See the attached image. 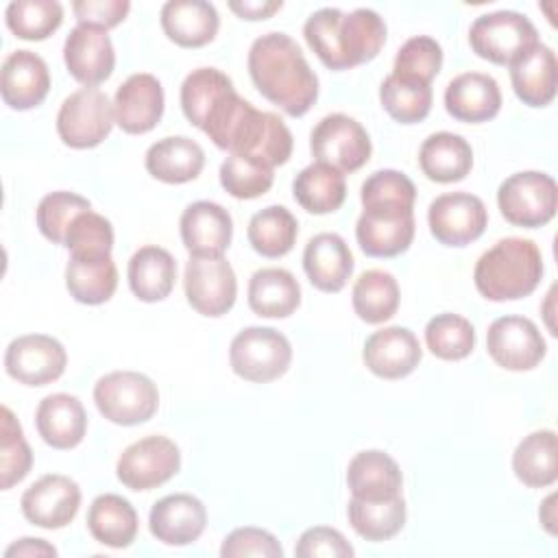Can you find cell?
<instances>
[{
  "label": "cell",
  "instance_id": "f907efd6",
  "mask_svg": "<svg viewBox=\"0 0 558 558\" xmlns=\"http://www.w3.org/2000/svg\"><path fill=\"white\" fill-rule=\"evenodd\" d=\"M63 246L70 251V255H111L113 227L105 216L87 209L72 220Z\"/></svg>",
  "mask_w": 558,
  "mask_h": 558
},
{
  "label": "cell",
  "instance_id": "d6a6232c",
  "mask_svg": "<svg viewBox=\"0 0 558 558\" xmlns=\"http://www.w3.org/2000/svg\"><path fill=\"white\" fill-rule=\"evenodd\" d=\"M137 512L129 499L116 493L98 495L87 510L89 534L113 549L129 547L137 536Z\"/></svg>",
  "mask_w": 558,
  "mask_h": 558
},
{
  "label": "cell",
  "instance_id": "83f0119b",
  "mask_svg": "<svg viewBox=\"0 0 558 558\" xmlns=\"http://www.w3.org/2000/svg\"><path fill=\"white\" fill-rule=\"evenodd\" d=\"M347 486L351 497L379 501L401 495L403 475L395 458L379 449H366L353 456L347 466Z\"/></svg>",
  "mask_w": 558,
  "mask_h": 558
},
{
  "label": "cell",
  "instance_id": "b9f144b4",
  "mask_svg": "<svg viewBox=\"0 0 558 558\" xmlns=\"http://www.w3.org/2000/svg\"><path fill=\"white\" fill-rule=\"evenodd\" d=\"M432 85L388 74L379 87V100L386 113L401 124L423 122L432 111Z\"/></svg>",
  "mask_w": 558,
  "mask_h": 558
},
{
  "label": "cell",
  "instance_id": "6f0895ef",
  "mask_svg": "<svg viewBox=\"0 0 558 558\" xmlns=\"http://www.w3.org/2000/svg\"><path fill=\"white\" fill-rule=\"evenodd\" d=\"M7 558L13 556H57V549L46 543L44 538H20L17 543L9 545L4 551Z\"/></svg>",
  "mask_w": 558,
  "mask_h": 558
},
{
  "label": "cell",
  "instance_id": "8992f818",
  "mask_svg": "<svg viewBox=\"0 0 558 558\" xmlns=\"http://www.w3.org/2000/svg\"><path fill=\"white\" fill-rule=\"evenodd\" d=\"M497 205L501 216L514 227H543L556 216V181L547 172L538 170L514 172L501 181L497 190Z\"/></svg>",
  "mask_w": 558,
  "mask_h": 558
},
{
  "label": "cell",
  "instance_id": "4316f807",
  "mask_svg": "<svg viewBox=\"0 0 558 558\" xmlns=\"http://www.w3.org/2000/svg\"><path fill=\"white\" fill-rule=\"evenodd\" d=\"M159 22L168 39L181 48L209 44L220 26L216 7L205 0H170L161 7Z\"/></svg>",
  "mask_w": 558,
  "mask_h": 558
},
{
  "label": "cell",
  "instance_id": "11a10c76",
  "mask_svg": "<svg viewBox=\"0 0 558 558\" xmlns=\"http://www.w3.org/2000/svg\"><path fill=\"white\" fill-rule=\"evenodd\" d=\"M72 11H74L78 24L109 31L126 17V13L131 11V2H126V0H76V2H72Z\"/></svg>",
  "mask_w": 558,
  "mask_h": 558
},
{
  "label": "cell",
  "instance_id": "f1b7e54d",
  "mask_svg": "<svg viewBox=\"0 0 558 558\" xmlns=\"http://www.w3.org/2000/svg\"><path fill=\"white\" fill-rule=\"evenodd\" d=\"M148 174L163 183H187L194 181L203 166L205 153L198 142L185 135H170L155 142L144 157Z\"/></svg>",
  "mask_w": 558,
  "mask_h": 558
},
{
  "label": "cell",
  "instance_id": "db71d44e",
  "mask_svg": "<svg viewBox=\"0 0 558 558\" xmlns=\"http://www.w3.org/2000/svg\"><path fill=\"white\" fill-rule=\"evenodd\" d=\"M294 556L299 558H351L353 556V547L349 545V541L342 536V532H338L336 527H327V525H316L305 530L299 536V543L294 547Z\"/></svg>",
  "mask_w": 558,
  "mask_h": 558
},
{
  "label": "cell",
  "instance_id": "f5cc1de1",
  "mask_svg": "<svg viewBox=\"0 0 558 558\" xmlns=\"http://www.w3.org/2000/svg\"><path fill=\"white\" fill-rule=\"evenodd\" d=\"M362 203H373V201H399L414 205L416 201V187L410 177H405L399 170H377L373 172L360 190Z\"/></svg>",
  "mask_w": 558,
  "mask_h": 558
},
{
  "label": "cell",
  "instance_id": "ab89813d",
  "mask_svg": "<svg viewBox=\"0 0 558 558\" xmlns=\"http://www.w3.org/2000/svg\"><path fill=\"white\" fill-rule=\"evenodd\" d=\"M347 517L357 536L379 543L397 536L405 525V501L401 495L379 501L351 497Z\"/></svg>",
  "mask_w": 558,
  "mask_h": 558
},
{
  "label": "cell",
  "instance_id": "ffe728a7",
  "mask_svg": "<svg viewBox=\"0 0 558 558\" xmlns=\"http://www.w3.org/2000/svg\"><path fill=\"white\" fill-rule=\"evenodd\" d=\"M423 349L414 331L401 325L384 327L371 333L362 349L366 368L381 379L408 377L421 362Z\"/></svg>",
  "mask_w": 558,
  "mask_h": 558
},
{
  "label": "cell",
  "instance_id": "f546056e",
  "mask_svg": "<svg viewBox=\"0 0 558 558\" xmlns=\"http://www.w3.org/2000/svg\"><path fill=\"white\" fill-rule=\"evenodd\" d=\"M126 277L131 292L140 301L157 303L163 301L174 288L177 262L170 251L157 244H146L131 255Z\"/></svg>",
  "mask_w": 558,
  "mask_h": 558
},
{
  "label": "cell",
  "instance_id": "9c48e42d",
  "mask_svg": "<svg viewBox=\"0 0 558 558\" xmlns=\"http://www.w3.org/2000/svg\"><path fill=\"white\" fill-rule=\"evenodd\" d=\"M113 102L98 87L72 92L59 107L57 133L70 148L85 150L102 144L113 129Z\"/></svg>",
  "mask_w": 558,
  "mask_h": 558
},
{
  "label": "cell",
  "instance_id": "9a60e30c",
  "mask_svg": "<svg viewBox=\"0 0 558 558\" xmlns=\"http://www.w3.org/2000/svg\"><path fill=\"white\" fill-rule=\"evenodd\" d=\"M486 349L493 362L506 371H532L545 357L547 344L534 320L501 316L486 331Z\"/></svg>",
  "mask_w": 558,
  "mask_h": 558
},
{
  "label": "cell",
  "instance_id": "9f6ffc18",
  "mask_svg": "<svg viewBox=\"0 0 558 558\" xmlns=\"http://www.w3.org/2000/svg\"><path fill=\"white\" fill-rule=\"evenodd\" d=\"M229 9L242 20H266L281 9V0H231Z\"/></svg>",
  "mask_w": 558,
  "mask_h": 558
},
{
  "label": "cell",
  "instance_id": "5b68a950",
  "mask_svg": "<svg viewBox=\"0 0 558 558\" xmlns=\"http://www.w3.org/2000/svg\"><path fill=\"white\" fill-rule=\"evenodd\" d=\"M290 340L275 327H246L235 333L229 347L231 371L246 381H275L290 368Z\"/></svg>",
  "mask_w": 558,
  "mask_h": 558
},
{
  "label": "cell",
  "instance_id": "c3c4849f",
  "mask_svg": "<svg viewBox=\"0 0 558 558\" xmlns=\"http://www.w3.org/2000/svg\"><path fill=\"white\" fill-rule=\"evenodd\" d=\"M342 15L344 13L340 9L325 7L314 11L303 26V37L307 46L314 50L320 63L327 65L329 70H347V63L340 52V41H338Z\"/></svg>",
  "mask_w": 558,
  "mask_h": 558
},
{
  "label": "cell",
  "instance_id": "4fadbf2b",
  "mask_svg": "<svg viewBox=\"0 0 558 558\" xmlns=\"http://www.w3.org/2000/svg\"><path fill=\"white\" fill-rule=\"evenodd\" d=\"M427 225L440 244L466 246L484 233L488 211L480 196L471 192H449L429 203Z\"/></svg>",
  "mask_w": 558,
  "mask_h": 558
},
{
  "label": "cell",
  "instance_id": "2e32d148",
  "mask_svg": "<svg viewBox=\"0 0 558 558\" xmlns=\"http://www.w3.org/2000/svg\"><path fill=\"white\" fill-rule=\"evenodd\" d=\"M20 506L28 523L44 530H59L76 517L81 488L68 475L48 473L24 490Z\"/></svg>",
  "mask_w": 558,
  "mask_h": 558
},
{
  "label": "cell",
  "instance_id": "f6af8a7d",
  "mask_svg": "<svg viewBox=\"0 0 558 558\" xmlns=\"http://www.w3.org/2000/svg\"><path fill=\"white\" fill-rule=\"evenodd\" d=\"M275 168L244 157V155H229L220 166V185L240 201H251L266 194L275 181Z\"/></svg>",
  "mask_w": 558,
  "mask_h": 558
},
{
  "label": "cell",
  "instance_id": "603a6c76",
  "mask_svg": "<svg viewBox=\"0 0 558 558\" xmlns=\"http://www.w3.org/2000/svg\"><path fill=\"white\" fill-rule=\"evenodd\" d=\"M445 109L458 122H488L501 109L499 83L484 72L458 74L445 89Z\"/></svg>",
  "mask_w": 558,
  "mask_h": 558
},
{
  "label": "cell",
  "instance_id": "681fc988",
  "mask_svg": "<svg viewBox=\"0 0 558 558\" xmlns=\"http://www.w3.org/2000/svg\"><path fill=\"white\" fill-rule=\"evenodd\" d=\"M33 466L31 447L22 434V427L13 412L2 408V440H0V486L9 490L13 484L22 482Z\"/></svg>",
  "mask_w": 558,
  "mask_h": 558
},
{
  "label": "cell",
  "instance_id": "74e56055",
  "mask_svg": "<svg viewBox=\"0 0 558 558\" xmlns=\"http://www.w3.org/2000/svg\"><path fill=\"white\" fill-rule=\"evenodd\" d=\"M299 235V222L283 205H268L251 216L246 238L262 257H283L292 251Z\"/></svg>",
  "mask_w": 558,
  "mask_h": 558
},
{
  "label": "cell",
  "instance_id": "d4e9b609",
  "mask_svg": "<svg viewBox=\"0 0 558 558\" xmlns=\"http://www.w3.org/2000/svg\"><path fill=\"white\" fill-rule=\"evenodd\" d=\"M510 83L517 98L527 107H547L556 98L558 63L549 46L536 44L510 63Z\"/></svg>",
  "mask_w": 558,
  "mask_h": 558
},
{
  "label": "cell",
  "instance_id": "8fae6325",
  "mask_svg": "<svg viewBox=\"0 0 558 558\" xmlns=\"http://www.w3.org/2000/svg\"><path fill=\"white\" fill-rule=\"evenodd\" d=\"M181 469V451L168 436H146L129 445L118 462L116 475L131 490H150L172 480Z\"/></svg>",
  "mask_w": 558,
  "mask_h": 558
},
{
  "label": "cell",
  "instance_id": "ba28073f",
  "mask_svg": "<svg viewBox=\"0 0 558 558\" xmlns=\"http://www.w3.org/2000/svg\"><path fill=\"white\" fill-rule=\"evenodd\" d=\"M362 207L355 238L368 257H397L410 248L414 240V205L373 201L362 203Z\"/></svg>",
  "mask_w": 558,
  "mask_h": 558
},
{
  "label": "cell",
  "instance_id": "7a4b0ae2",
  "mask_svg": "<svg viewBox=\"0 0 558 558\" xmlns=\"http://www.w3.org/2000/svg\"><path fill=\"white\" fill-rule=\"evenodd\" d=\"M248 74L257 92L292 118L305 116L318 98V78L299 44L286 33H266L248 48Z\"/></svg>",
  "mask_w": 558,
  "mask_h": 558
},
{
  "label": "cell",
  "instance_id": "ac0fdd59",
  "mask_svg": "<svg viewBox=\"0 0 558 558\" xmlns=\"http://www.w3.org/2000/svg\"><path fill=\"white\" fill-rule=\"evenodd\" d=\"M116 124L129 135H142L157 126L163 116V87L148 72L131 74L113 96Z\"/></svg>",
  "mask_w": 558,
  "mask_h": 558
},
{
  "label": "cell",
  "instance_id": "1f68e13d",
  "mask_svg": "<svg viewBox=\"0 0 558 558\" xmlns=\"http://www.w3.org/2000/svg\"><path fill=\"white\" fill-rule=\"evenodd\" d=\"M70 296L85 305L107 303L118 288V268L111 255H70L65 266Z\"/></svg>",
  "mask_w": 558,
  "mask_h": 558
},
{
  "label": "cell",
  "instance_id": "3957f363",
  "mask_svg": "<svg viewBox=\"0 0 558 558\" xmlns=\"http://www.w3.org/2000/svg\"><path fill=\"white\" fill-rule=\"evenodd\" d=\"M541 248L525 238H504L480 255L473 281L488 301H517L536 290L543 277Z\"/></svg>",
  "mask_w": 558,
  "mask_h": 558
},
{
  "label": "cell",
  "instance_id": "60d3db41",
  "mask_svg": "<svg viewBox=\"0 0 558 558\" xmlns=\"http://www.w3.org/2000/svg\"><path fill=\"white\" fill-rule=\"evenodd\" d=\"M235 87L231 78L216 68H196L181 83V109L190 124L203 129L209 111Z\"/></svg>",
  "mask_w": 558,
  "mask_h": 558
},
{
  "label": "cell",
  "instance_id": "d6986e66",
  "mask_svg": "<svg viewBox=\"0 0 558 558\" xmlns=\"http://www.w3.org/2000/svg\"><path fill=\"white\" fill-rule=\"evenodd\" d=\"M179 231L190 255L220 257L231 244L233 220L222 205L214 201H196L183 209Z\"/></svg>",
  "mask_w": 558,
  "mask_h": 558
},
{
  "label": "cell",
  "instance_id": "44dd1931",
  "mask_svg": "<svg viewBox=\"0 0 558 558\" xmlns=\"http://www.w3.org/2000/svg\"><path fill=\"white\" fill-rule=\"evenodd\" d=\"M207 525L203 501L190 493L166 495L153 504L148 514L150 534L163 545H190L198 541Z\"/></svg>",
  "mask_w": 558,
  "mask_h": 558
},
{
  "label": "cell",
  "instance_id": "816d5d0a",
  "mask_svg": "<svg viewBox=\"0 0 558 558\" xmlns=\"http://www.w3.org/2000/svg\"><path fill=\"white\" fill-rule=\"evenodd\" d=\"M222 558H240V556H262V558H281L283 547L270 534L262 527H235L229 532L220 547Z\"/></svg>",
  "mask_w": 558,
  "mask_h": 558
},
{
  "label": "cell",
  "instance_id": "7bdbcfd3",
  "mask_svg": "<svg viewBox=\"0 0 558 558\" xmlns=\"http://www.w3.org/2000/svg\"><path fill=\"white\" fill-rule=\"evenodd\" d=\"M9 31L26 41L48 39L63 22V7L57 0H13L4 11Z\"/></svg>",
  "mask_w": 558,
  "mask_h": 558
},
{
  "label": "cell",
  "instance_id": "7402d4cb",
  "mask_svg": "<svg viewBox=\"0 0 558 558\" xmlns=\"http://www.w3.org/2000/svg\"><path fill=\"white\" fill-rule=\"evenodd\" d=\"M50 89L46 61L33 50H13L4 57L0 70V94L4 105L15 111H28L44 102Z\"/></svg>",
  "mask_w": 558,
  "mask_h": 558
},
{
  "label": "cell",
  "instance_id": "bcb514c9",
  "mask_svg": "<svg viewBox=\"0 0 558 558\" xmlns=\"http://www.w3.org/2000/svg\"><path fill=\"white\" fill-rule=\"evenodd\" d=\"M92 209V203L76 192H50L37 205V229L52 244H63L72 220Z\"/></svg>",
  "mask_w": 558,
  "mask_h": 558
},
{
  "label": "cell",
  "instance_id": "836d02e7",
  "mask_svg": "<svg viewBox=\"0 0 558 558\" xmlns=\"http://www.w3.org/2000/svg\"><path fill=\"white\" fill-rule=\"evenodd\" d=\"M301 305V286L286 268H259L248 281V307L264 318H286Z\"/></svg>",
  "mask_w": 558,
  "mask_h": 558
},
{
  "label": "cell",
  "instance_id": "7dc6e473",
  "mask_svg": "<svg viewBox=\"0 0 558 558\" xmlns=\"http://www.w3.org/2000/svg\"><path fill=\"white\" fill-rule=\"evenodd\" d=\"M440 65H442L440 44L434 37L416 35V37H410L397 50L392 74L408 81L432 85V81L440 72Z\"/></svg>",
  "mask_w": 558,
  "mask_h": 558
},
{
  "label": "cell",
  "instance_id": "e0dca14e",
  "mask_svg": "<svg viewBox=\"0 0 558 558\" xmlns=\"http://www.w3.org/2000/svg\"><path fill=\"white\" fill-rule=\"evenodd\" d=\"M63 61L74 81L96 87L113 74L116 50L107 31L78 24L63 41Z\"/></svg>",
  "mask_w": 558,
  "mask_h": 558
},
{
  "label": "cell",
  "instance_id": "6da1fadb",
  "mask_svg": "<svg viewBox=\"0 0 558 558\" xmlns=\"http://www.w3.org/2000/svg\"><path fill=\"white\" fill-rule=\"evenodd\" d=\"M201 131L229 155H244L270 168L283 166L294 146L290 129L277 113L255 109L235 89L209 111Z\"/></svg>",
  "mask_w": 558,
  "mask_h": 558
},
{
  "label": "cell",
  "instance_id": "f35d334b",
  "mask_svg": "<svg viewBox=\"0 0 558 558\" xmlns=\"http://www.w3.org/2000/svg\"><path fill=\"white\" fill-rule=\"evenodd\" d=\"M351 303L364 323H386L399 310V283L388 270H364L353 283Z\"/></svg>",
  "mask_w": 558,
  "mask_h": 558
},
{
  "label": "cell",
  "instance_id": "8d00e7d4",
  "mask_svg": "<svg viewBox=\"0 0 558 558\" xmlns=\"http://www.w3.org/2000/svg\"><path fill=\"white\" fill-rule=\"evenodd\" d=\"M294 201L310 214L338 211L347 198L344 174L325 163H310L292 181Z\"/></svg>",
  "mask_w": 558,
  "mask_h": 558
},
{
  "label": "cell",
  "instance_id": "ee69618b",
  "mask_svg": "<svg viewBox=\"0 0 558 558\" xmlns=\"http://www.w3.org/2000/svg\"><path fill=\"white\" fill-rule=\"evenodd\" d=\"M425 344L436 357L458 362L471 355L475 347V329L464 316L442 312L425 325Z\"/></svg>",
  "mask_w": 558,
  "mask_h": 558
},
{
  "label": "cell",
  "instance_id": "4dcf8cb0",
  "mask_svg": "<svg viewBox=\"0 0 558 558\" xmlns=\"http://www.w3.org/2000/svg\"><path fill=\"white\" fill-rule=\"evenodd\" d=\"M418 166L429 181L456 183L471 172L473 148L462 135L438 131L421 144Z\"/></svg>",
  "mask_w": 558,
  "mask_h": 558
},
{
  "label": "cell",
  "instance_id": "5bb4252c",
  "mask_svg": "<svg viewBox=\"0 0 558 558\" xmlns=\"http://www.w3.org/2000/svg\"><path fill=\"white\" fill-rule=\"evenodd\" d=\"M68 364L63 344L46 333H26L9 342L4 371L24 386H48L57 381Z\"/></svg>",
  "mask_w": 558,
  "mask_h": 558
},
{
  "label": "cell",
  "instance_id": "7c38bea8",
  "mask_svg": "<svg viewBox=\"0 0 558 558\" xmlns=\"http://www.w3.org/2000/svg\"><path fill=\"white\" fill-rule=\"evenodd\" d=\"M187 303L203 316L218 318L227 314L238 296V279L231 264L220 257L190 255L183 272Z\"/></svg>",
  "mask_w": 558,
  "mask_h": 558
},
{
  "label": "cell",
  "instance_id": "484cf974",
  "mask_svg": "<svg viewBox=\"0 0 558 558\" xmlns=\"http://www.w3.org/2000/svg\"><path fill=\"white\" fill-rule=\"evenodd\" d=\"M35 425L46 445L52 449H74L87 432V414L78 397L54 392L39 401Z\"/></svg>",
  "mask_w": 558,
  "mask_h": 558
},
{
  "label": "cell",
  "instance_id": "52a82bcc",
  "mask_svg": "<svg viewBox=\"0 0 558 558\" xmlns=\"http://www.w3.org/2000/svg\"><path fill=\"white\" fill-rule=\"evenodd\" d=\"M469 44L477 57L495 65H510L538 44V31L523 13L495 11L471 24Z\"/></svg>",
  "mask_w": 558,
  "mask_h": 558
},
{
  "label": "cell",
  "instance_id": "277c9868",
  "mask_svg": "<svg viewBox=\"0 0 558 558\" xmlns=\"http://www.w3.org/2000/svg\"><path fill=\"white\" fill-rule=\"evenodd\" d=\"M98 412L116 425H140L159 408V390L150 377L137 371H113L94 386Z\"/></svg>",
  "mask_w": 558,
  "mask_h": 558
},
{
  "label": "cell",
  "instance_id": "e575fe53",
  "mask_svg": "<svg viewBox=\"0 0 558 558\" xmlns=\"http://www.w3.org/2000/svg\"><path fill=\"white\" fill-rule=\"evenodd\" d=\"M338 41L347 70L373 61L386 44V22L373 9H353L342 15Z\"/></svg>",
  "mask_w": 558,
  "mask_h": 558
},
{
  "label": "cell",
  "instance_id": "d590c367",
  "mask_svg": "<svg viewBox=\"0 0 558 558\" xmlns=\"http://www.w3.org/2000/svg\"><path fill=\"white\" fill-rule=\"evenodd\" d=\"M512 471L530 488L551 486L558 477L556 432L538 429L527 434L512 453Z\"/></svg>",
  "mask_w": 558,
  "mask_h": 558
},
{
  "label": "cell",
  "instance_id": "cb8c5ba5",
  "mask_svg": "<svg viewBox=\"0 0 558 558\" xmlns=\"http://www.w3.org/2000/svg\"><path fill=\"white\" fill-rule=\"evenodd\" d=\"M303 270L320 292H340L353 272V255L338 233H316L303 251Z\"/></svg>",
  "mask_w": 558,
  "mask_h": 558
},
{
  "label": "cell",
  "instance_id": "680465c9",
  "mask_svg": "<svg viewBox=\"0 0 558 558\" xmlns=\"http://www.w3.org/2000/svg\"><path fill=\"white\" fill-rule=\"evenodd\" d=\"M554 501H556V495H549V497L543 501L541 510H538V519H541V523L545 525V530H547L549 534H556V527H554V523H556V517H554Z\"/></svg>",
  "mask_w": 558,
  "mask_h": 558
},
{
  "label": "cell",
  "instance_id": "30bf717a",
  "mask_svg": "<svg viewBox=\"0 0 558 558\" xmlns=\"http://www.w3.org/2000/svg\"><path fill=\"white\" fill-rule=\"evenodd\" d=\"M310 150L316 163L351 174L371 159L373 146L366 129L357 120L344 113H329L312 129Z\"/></svg>",
  "mask_w": 558,
  "mask_h": 558
}]
</instances>
